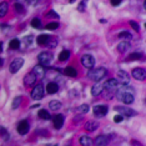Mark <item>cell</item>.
<instances>
[{
  "label": "cell",
  "mask_w": 146,
  "mask_h": 146,
  "mask_svg": "<svg viewBox=\"0 0 146 146\" xmlns=\"http://www.w3.org/2000/svg\"><path fill=\"white\" fill-rule=\"evenodd\" d=\"M31 26H34L35 29H40L41 28V21L39 18H34L31 20Z\"/></svg>",
  "instance_id": "obj_30"
},
{
  "label": "cell",
  "mask_w": 146,
  "mask_h": 146,
  "mask_svg": "<svg viewBox=\"0 0 146 146\" xmlns=\"http://www.w3.org/2000/svg\"><path fill=\"white\" fill-rule=\"evenodd\" d=\"M9 46H10V49H13V50H16V49L20 48V41H19L18 39H13L10 41V44H9Z\"/></svg>",
  "instance_id": "obj_28"
},
{
  "label": "cell",
  "mask_w": 146,
  "mask_h": 146,
  "mask_svg": "<svg viewBox=\"0 0 146 146\" xmlns=\"http://www.w3.org/2000/svg\"><path fill=\"white\" fill-rule=\"evenodd\" d=\"M131 144H132V146H141L140 142H137V141H135V140H132Z\"/></svg>",
  "instance_id": "obj_41"
},
{
  "label": "cell",
  "mask_w": 146,
  "mask_h": 146,
  "mask_svg": "<svg viewBox=\"0 0 146 146\" xmlns=\"http://www.w3.org/2000/svg\"><path fill=\"white\" fill-rule=\"evenodd\" d=\"M64 121H65V119L62 114H58L52 117V124H54L55 129H61L62 125H64Z\"/></svg>",
  "instance_id": "obj_13"
},
{
  "label": "cell",
  "mask_w": 146,
  "mask_h": 146,
  "mask_svg": "<svg viewBox=\"0 0 146 146\" xmlns=\"http://www.w3.org/2000/svg\"><path fill=\"white\" fill-rule=\"evenodd\" d=\"M33 74L36 76V79H42L45 76V68L44 66H41L40 64H38L36 66H34V69H33Z\"/></svg>",
  "instance_id": "obj_11"
},
{
  "label": "cell",
  "mask_w": 146,
  "mask_h": 146,
  "mask_svg": "<svg viewBox=\"0 0 146 146\" xmlns=\"http://www.w3.org/2000/svg\"><path fill=\"white\" fill-rule=\"evenodd\" d=\"M3 64H4V61H3V59H0V66H1Z\"/></svg>",
  "instance_id": "obj_45"
},
{
  "label": "cell",
  "mask_w": 146,
  "mask_h": 146,
  "mask_svg": "<svg viewBox=\"0 0 146 146\" xmlns=\"http://www.w3.org/2000/svg\"><path fill=\"white\" fill-rule=\"evenodd\" d=\"M109 141H110V139H109L106 135H100V136H98L92 142L95 144V146H106L109 144Z\"/></svg>",
  "instance_id": "obj_15"
},
{
  "label": "cell",
  "mask_w": 146,
  "mask_h": 146,
  "mask_svg": "<svg viewBox=\"0 0 146 146\" xmlns=\"http://www.w3.org/2000/svg\"><path fill=\"white\" fill-rule=\"evenodd\" d=\"M116 111L120 112L121 116H127V117H131V116H134L136 112L130 109L129 106H119V108H116Z\"/></svg>",
  "instance_id": "obj_10"
},
{
  "label": "cell",
  "mask_w": 146,
  "mask_h": 146,
  "mask_svg": "<svg viewBox=\"0 0 146 146\" xmlns=\"http://www.w3.org/2000/svg\"><path fill=\"white\" fill-rule=\"evenodd\" d=\"M46 91L49 94H56L59 91V85L56 82H49L48 86H46Z\"/></svg>",
  "instance_id": "obj_19"
},
{
  "label": "cell",
  "mask_w": 146,
  "mask_h": 146,
  "mask_svg": "<svg viewBox=\"0 0 146 146\" xmlns=\"http://www.w3.org/2000/svg\"><path fill=\"white\" fill-rule=\"evenodd\" d=\"M102 86H104V90H106V92H108V95H109V94H111L112 91L117 90L119 81L116 80V79H109V80L105 82V85H102Z\"/></svg>",
  "instance_id": "obj_5"
},
{
  "label": "cell",
  "mask_w": 146,
  "mask_h": 146,
  "mask_svg": "<svg viewBox=\"0 0 146 146\" xmlns=\"http://www.w3.org/2000/svg\"><path fill=\"white\" fill-rule=\"evenodd\" d=\"M23 65H24V59H23V58H16V59H14V60L11 61L10 66H9V69H10V72H11V74H15V72H18L21 69Z\"/></svg>",
  "instance_id": "obj_7"
},
{
  "label": "cell",
  "mask_w": 146,
  "mask_h": 146,
  "mask_svg": "<svg viewBox=\"0 0 146 146\" xmlns=\"http://www.w3.org/2000/svg\"><path fill=\"white\" fill-rule=\"evenodd\" d=\"M130 48H131V45H130V42L129 41H121L120 44H119V46H117V50L120 51L121 54H125V52L127 51Z\"/></svg>",
  "instance_id": "obj_18"
},
{
  "label": "cell",
  "mask_w": 146,
  "mask_h": 146,
  "mask_svg": "<svg viewBox=\"0 0 146 146\" xmlns=\"http://www.w3.org/2000/svg\"><path fill=\"white\" fill-rule=\"evenodd\" d=\"M49 108H50V110H52V111H58L59 109L61 108V102L58 100H52L49 102Z\"/></svg>",
  "instance_id": "obj_23"
},
{
  "label": "cell",
  "mask_w": 146,
  "mask_h": 146,
  "mask_svg": "<svg viewBox=\"0 0 146 146\" xmlns=\"http://www.w3.org/2000/svg\"><path fill=\"white\" fill-rule=\"evenodd\" d=\"M44 94H45V90H44V86L41 84H38L34 86V89H33L31 91V98L34 99V100H40V99L44 98Z\"/></svg>",
  "instance_id": "obj_4"
},
{
  "label": "cell",
  "mask_w": 146,
  "mask_h": 146,
  "mask_svg": "<svg viewBox=\"0 0 146 146\" xmlns=\"http://www.w3.org/2000/svg\"><path fill=\"white\" fill-rule=\"evenodd\" d=\"M69 56H70V51L69 50H62L60 52V55H59V60L60 61H66L69 59Z\"/></svg>",
  "instance_id": "obj_27"
},
{
  "label": "cell",
  "mask_w": 146,
  "mask_h": 146,
  "mask_svg": "<svg viewBox=\"0 0 146 146\" xmlns=\"http://www.w3.org/2000/svg\"><path fill=\"white\" fill-rule=\"evenodd\" d=\"M52 61V54L49 51H42L39 55V64L41 66H49Z\"/></svg>",
  "instance_id": "obj_3"
},
{
  "label": "cell",
  "mask_w": 146,
  "mask_h": 146,
  "mask_svg": "<svg viewBox=\"0 0 146 146\" xmlns=\"http://www.w3.org/2000/svg\"><path fill=\"white\" fill-rule=\"evenodd\" d=\"M99 127V124L96 121H92V120H89L88 122L85 124V130H88V131H95L96 129Z\"/></svg>",
  "instance_id": "obj_20"
},
{
  "label": "cell",
  "mask_w": 146,
  "mask_h": 146,
  "mask_svg": "<svg viewBox=\"0 0 146 146\" xmlns=\"http://www.w3.org/2000/svg\"><path fill=\"white\" fill-rule=\"evenodd\" d=\"M0 50H1V48H0Z\"/></svg>",
  "instance_id": "obj_46"
},
{
  "label": "cell",
  "mask_w": 146,
  "mask_h": 146,
  "mask_svg": "<svg viewBox=\"0 0 146 146\" xmlns=\"http://www.w3.org/2000/svg\"><path fill=\"white\" fill-rule=\"evenodd\" d=\"M15 1H16V3H18V4H23V3H24V1H25V0H15Z\"/></svg>",
  "instance_id": "obj_44"
},
{
  "label": "cell",
  "mask_w": 146,
  "mask_h": 146,
  "mask_svg": "<svg viewBox=\"0 0 146 146\" xmlns=\"http://www.w3.org/2000/svg\"><path fill=\"white\" fill-rule=\"evenodd\" d=\"M129 24H130V25L132 26V29H134V30H136V31H140V26H139V24H137L136 21L130 20V21H129Z\"/></svg>",
  "instance_id": "obj_34"
},
{
  "label": "cell",
  "mask_w": 146,
  "mask_h": 146,
  "mask_svg": "<svg viewBox=\"0 0 146 146\" xmlns=\"http://www.w3.org/2000/svg\"><path fill=\"white\" fill-rule=\"evenodd\" d=\"M29 3H30V4H36V1H38V0H28Z\"/></svg>",
  "instance_id": "obj_43"
},
{
  "label": "cell",
  "mask_w": 146,
  "mask_h": 146,
  "mask_svg": "<svg viewBox=\"0 0 146 146\" xmlns=\"http://www.w3.org/2000/svg\"><path fill=\"white\" fill-rule=\"evenodd\" d=\"M108 106L106 105H96L94 106V109H92V111H94V115L98 116V117H102V116H105L108 114Z\"/></svg>",
  "instance_id": "obj_9"
},
{
  "label": "cell",
  "mask_w": 146,
  "mask_h": 146,
  "mask_svg": "<svg viewBox=\"0 0 146 146\" xmlns=\"http://www.w3.org/2000/svg\"><path fill=\"white\" fill-rule=\"evenodd\" d=\"M39 117L42 119V120H50V119H51V115L49 114L48 110H44V109H42V110L39 111Z\"/></svg>",
  "instance_id": "obj_26"
},
{
  "label": "cell",
  "mask_w": 146,
  "mask_h": 146,
  "mask_svg": "<svg viewBox=\"0 0 146 146\" xmlns=\"http://www.w3.org/2000/svg\"><path fill=\"white\" fill-rule=\"evenodd\" d=\"M14 8H15V10L19 11V13H23V11H24V6H23V4H18V3H15Z\"/></svg>",
  "instance_id": "obj_37"
},
{
  "label": "cell",
  "mask_w": 146,
  "mask_h": 146,
  "mask_svg": "<svg viewBox=\"0 0 146 146\" xmlns=\"http://www.w3.org/2000/svg\"><path fill=\"white\" fill-rule=\"evenodd\" d=\"M81 64L84 68L86 69H92L94 68V65H95V59H94V56L92 55H89V54H85V55H82V58H81Z\"/></svg>",
  "instance_id": "obj_6"
},
{
  "label": "cell",
  "mask_w": 146,
  "mask_h": 146,
  "mask_svg": "<svg viewBox=\"0 0 146 146\" xmlns=\"http://www.w3.org/2000/svg\"><path fill=\"white\" fill-rule=\"evenodd\" d=\"M110 1H111L112 6H119V4L121 3V0H110Z\"/></svg>",
  "instance_id": "obj_40"
},
{
  "label": "cell",
  "mask_w": 146,
  "mask_h": 146,
  "mask_svg": "<svg viewBox=\"0 0 146 146\" xmlns=\"http://www.w3.org/2000/svg\"><path fill=\"white\" fill-rule=\"evenodd\" d=\"M142 54H140V52H134V54H131L130 56H129L127 59H126V61H132V60H140L141 59Z\"/></svg>",
  "instance_id": "obj_29"
},
{
  "label": "cell",
  "mask_w": 146,
  "mask_h": 146,
  "mask_svg": "<svg viewBox=\"0 0 146 146\" xmlns=\"http://www.w3.org/2000/svg\"><path fill=\"white\" fill-rule=\"evenodd\" d=\"M106 74H108V70H106L105 68H96V69H90L88 72V78L90 79V80L92 81H96V82H99L100 80H102V79L106 76Z\"/></svg>",
  "instance_id": "obj_2"
},
{
  "label": "cell",
  "mask_w": 146,
  "mask_h": 146,
  "mask_svg": "<svg viewBox=\"0 0 146 146\" xmlns=\"http://www.w3.org/2000/svg\"><path fill=\"white\" fill-rule=\"evenodd\" d=\"M84 5H85V1H82L81 4H80V8H79V9H80L81 11H84Z\"/></svg>",
  "instance_id": "obj_42"
},
{
  "label": "cell",
  "mask_w": 146,
  "mask_h": 146,
  "mask_svg": "<svg viewBox=\"0 0 146 146\" xmlns=\"http://www.w3.org/2000/svg\"><path fill=\"white\" fill-rule=\"evenodd\" d=\"M102 91H104V86H102V84H100V82H96V84L91 88V95L92 96H99Z\"/></svg>",
  "instance_id": "obj_17"
},
{
  "label": "cell",
  "mask_w": 146,
  "mask_h": 146,
  "mask_svg": "<svg viewBox=\"0 0 146 146\" xmlns=\"http://www.w3.org/2000/svg\"><path fill=\"white\" fill-rule=\"evenodd\" d=\"M119 38H121V39H130L132 38V35H131V33H129V31H121V33H119Z\"/></svg>",
  "instance_id": "obj_31"
},
{
  "label": "cell",
  "mask_w": 146,
  "mask_h": 146,
  "mask_svg": "<svg viewBox=\"0 0 146 146\" xmlns=\"http://www.w3.org/2000/svg\"><path fill=\"white\" fill-rule=\"evenodd\" d=\"M119 100H121L124 104L130 105L134 102V90L129 88L127 85H121L117 88V92H116Z\"/></svg>",
  "instance_id": "obj_1"
},
{
  "label": "cell",
  "mask_w": 146,
  "mask_h": 146,
  "mask_svg": "<svg viewBox=\"0 0 146 146\" xmlns=\"http://www.w3.org/2000/svg\"><path fill=\"white\" fill-rule=\"evenodd\" d=\"M49 40H50V36H49V35H45V34L38 36V39H36V41H38L39 45H46Z\"/></svg>",
  "instance_id": "obj_22"
},
{
  "label": "cell",
  "mask_w": 146,
  "mask_h": 146,
  "mask_svg": "<svg viewBox=\"0 0 146 146\" xmlns=\"http://www.w3.org/2000/svg\"><path fill=\"white\" fill-rule=\"evenodd\" d=\"M46 15H48L49 18H56V19L59 18V15L56 14V13H55L54 10H50V11H49V13H48V14H46Z\"/></svg>",
  "instance_id": "obj_38"
},
{
  "label": "cell",
  "mask_w": 146,
  "mask_h": 146,
  "mask_svg": "<svg viewBox=\"0 0 146 146\" xmlns=\"http://www.w3.org/2000/svg\"><path fill=\"white\" fill-rule=\"evenodd\" d=\"M131 75H132V78L136 79V80H145L146 79V71H145V69H142V68H135L134 70H132L131 72Z\"/></svg>",
  "instance_id": "obj_8"
},
{
  "label": "cell",
  "mask_w": 146,
  "mask_h": 146,
  "mask_svg": "<svg viewBox=\"0 0 146 146\" xmlns=\"http://www.w3.org/2000/svg\"><path fill=\"white\" fill-rule=\"evenodd\" d=\"M122 120H124V116H121V115H116L115 117H114V121L115 122H121Z\"/></svg>",
  "instance_id": "obj_39"
},
{
  "label": "cell",
  "mask_w": 146,
  "mask_h": 146,
  "mask_svg": "<svg viewBox=\"0 0 146 146\" xmlns=\"http://www.w3.org/2000/svg\"><path fill=\"white\" fill-rule=\"evenodd\" d=\"M20 104H21V98H20V96H18V98H15L14 101H13L11 108H13V109H18L19 106H20Z\"/></svg>",
  "instance_id": "obj_32"
},
{
  "label": "cell",
  "mask_w": 146,
  "mask_h": 146,
  "mask_svg": "<svg viewBox=\"0 0 146 146\" xmlns=\"http://www.w3.org/2000/svg\"><path fill=\"white\" fill-rule=\"evenodd\" d=\"M16 130H18V132H19L20 135L28 134V131H29V122L26 121V120L20 121V122L18 124V127H16Z\"/></svg>",
  "instance_id": "obj_14"
},
{
  "label": "cell",
  "mask_w": 146,
  "mask_h": 146,
  "mask_svg": "<svg viewBox=\"0 0 146 146\" xmlns=\"http://www.w3.org/2000/svg\"><path fill=\"white\" fill-rule=\"evenodd\" d=\"M6 13H8V3H6V1L0 3V18L5 16Z\"/></svg>",
  "instance_id": "obj_25"
},
{
  "label": "cell",
  "mask_w": 146,
  "mask_h": 146,
  "mask_svg": "<svg viewBox=\"0 0 146 146\" xmlns=\"http://www.w3.org/2000/svg\"><path fill=\"white\" fill-rule=\"evenodd\" d=\"M79 111L84 112V114H85V112H89V105L88 104H82L80 108H79Z\"/></svg>",
  "instance_id": "obj_36"
},
{
  "label": "cell",
  "mask_w": 146,
  "mask_h": 146,
  "mask_svg": "<svg viewBox=\"0 0 146 146\" xmlns=\"http://www.w3.org/2000/svg\"><path fill=\"white\" fill-rule=\"evenodd\" d=\"M80 144L82 146H91L92 145V140L90 139V136H81L80 137Z\"/></svg>",
  "instance_id": "obj_24"
},
{
  "label": "cell",
  "mask_w": 146,
  "mask_h": 146,
  "mask_svg": "<svg viewBox=\"0 0 146 146\" xmlns=\"http://www.w3.org/2000/svg\"><path fill=\"white\" fill-rule=\"evenodd\" d=\"M58 28H59L58 23H49V24L46 25V29H48V30H56Z\"/></svg>",
  "instance_id": "obj_33"
},
{
  "label": "cell",
  "mask_w": 146,
  "mask_h": 146,
  "mask_svg": "<svg viewBox=\"0 0 146 146\" xmlns=\"http://www.w3.org/2000/svg\"><path fill=\"white\" fill-rule=\"evenodd\" d=\"M36 76L33 74V72H29V74H26L25 76H24V84L26 85V86H31V85H34L35 82H36Z\"/></svg>",
  "instance_id": "obj_16"
},
{
  "label": "cell",
  "mask_w": 146,
  "mask_h": 146,
  "mask_svg": "<svg viewBox=\"0 0 146 146\" xmlns=\"http://www.w3.org/2000/svg\"><path fill=\"white\" fill-rule=\"evenodd\" d=\"M0 135L4 136L6 140H8V136H10V135L8 134V131H6V129H5V127H3V126H0Z\"/></svg>",
  "instance_id": "obj_35"
},
{
  "label": "cell",
  "mask_w": 146,
  "mask_h": 146,
  "mask_svg": "<svg viewBox=\"0 0 146 146\" xmlns=\"http://www.w3.org/2000/svg\"><path fill=\"white\" fill-rule=\"evenodd\" d=\"M117 78H119V81L121 82L122 85H127L130 82V76L129 74L124 70H119L117 71Z\"/></svg>",
  "instance_id": "obj_12"
},
{
  "label": "cell",
  "mask_w": 146,
  "mask_h": 146,
  "mask_svg": "<svg viewBox=\"0 0 146 146\" xmlns=\"http://www.w3.org/2000/svg\"><path fill=\"white\" fill-rule=\"evenodd\" d=\"M64 74H65V76H69V78H75V76L78 75V71H76V69H74L72 66H68V68L64 69Z\"/></svg>",
  "instance_id": "obj_21"
}]
</instances>
